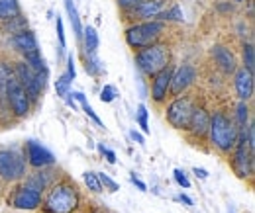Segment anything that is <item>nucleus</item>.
I'll list each match as a JSON object with an SVG mask.
<instances>
[{
    "label": "nucleus",
    "mask_w": 255,
    "mask_h": 213,
    "mask_svg": "<svg viewBox=\"0 0 255 213\" xmlns=\"http://www.w3.org/2000/svg\"><path fill=\"white\" fill-rule=\"evenodd\" d=\"M208 133H210L212 143L222 152H230L238 143V127L234 125L230 118H226L220 112L210 118Z\"/></svg>",
    "instance_id": "1"
},
{
    "label": "nucleus",
    "mask_w": 255,
    "mask_h": 213,
    "mask_svg": "<svg viewBox=\"0 0 255 213\" xmlns=\"http://www.w3.org/2000/svg\"><path fill=\"white\" fill-rule=\"evenodd\" d=\"M169 47L167 45H159V43H153L149 47H143L141 51H137L135 55V65L137 69L147 74V76H153L157 74L159 71H163L165 67H169Z\"/></svg>",
    "instance_id": "2"
},
{
    "label": "nucleus",
    "mask_w": 255,
    "mask_h": 213,
    "mask_svg": "<svg viewBox=\"0 0 255 213\" xmlns=\"http://www.w3.org/2000/svg\"><path fill=\"white\" fill-rule=\"evenodd\" d=\"M79 206V194L75 186L57 184L49 190L45 198V212L49 213H73Z\"/></svg>",
    "instance_id": "3"
},
{
    "label": "nucleus",
    "mask_w": 255,
    "mask_h": 213,
    "mask_svg": "<svg viewBox=\"0 0 255 213\" xmlns=\"http://www.w3.org/2000/svg\"><path fill=\"white\" fill-rule=\"evenodd\" d=\"M165 30L163 22L159 20H151V22H141L135 26H129L126 30V41L128 45L135 47V49H143L153 45L161 37V33Z\"/></svg>",
    "instance_id": "4"
},
{
    "label": "nucleus",
    "mask_w": 255,
    "mask_h": 213,
    "mask_svg": "<svg viewBox=\"0 0 255 213\" xmlns=\"http://www.w3.org/2000/svg\"><path fill=\"white\" fill-rule=\"evenodd\" d=\"M14 74L18 76V80L22 82V86L28 92V98L30 100H37L41 90L45 88L47 84V71H41V72H35L28 63H18L16 69H14Z\"/></svg>",
    "instance_id": "5"
},
{
    "label": "nucleus",
    "mask_w": 255,
    "mask_h": 213,
    "mask_svg": "<svg viewBox=\"0 0 255 213\" xmlns=\"http://www.w3.org/2000/svg\"><path fill=\"white\" fill-rule=\"evenodd\" d=\"M248 129V127H246ZM246 129L238 131V143H236V152H234V170L238 172L240 178H248L254 172V151L248 145Z\"/></svg>",
    "instance_id": "6"
},
{
    "label": "nucleus",
    "mask_w": 255,
    "mask_h": 213,
    "mask_svg": "<svg viewBox=\"0 0 255 213\" xmlns=\"http://www.w3.org/2000/svg\"><path fill=\"white\" fill-rule=\"evenodd\" d=\"M6 100H8V104H10V108H12V112L16 114V116H28V112H30V98H28V92L26 88L22 86V82L18 80V76L14 74V71H12V74L8 76V84H6Z\"/></svg>",
    "instance_id": "7"
},
{
    "label": "nucleus",
    "mask_w": 255,
    "mask_h": 213,
    "mask_svg": "<svg viewBox=\"0 0 255 213\" xmlns=\"http://www.w3.org/2000/svg\"><path fill=\"white\" fill-rule=\"evenodd\" d=\"M24 174H26L24 156L14 149H2L0 151V176L12 182V180H20Z\"/></svg>",
    "instance_id": "8"
},
{
    "label": "nucleus",
    "mask_w": 255,
    "mask_h": 213,
    "mask_svg": "<svg viewBox=\"0 0 255 213\" xmlns=\"http://www.w3.org/2000/svg\"><path fill=\"white\" fill-rule=\"evenodd\" d=\"M192 110H194V106L189 98H185V96L177 98L167 106V120L177 129H189Z\"/></svg>",
    "instance_id": "9"
},
{
    "label": "nucleus",
    "mask_w": 255,
    "mask_h": 213,
    "mask_svg": "<svg viewBox=\"0 0 255 213\" xmlns=\"http://www.w3.org/2000/svg\"><path fill=\"white\" fill-rule=\"evenodd\" d=\"M196 80V71L191 65H181L179 69H175L171 72V84L169 90L173 94H181L183 90H187L192 82Z\"/></svg>",
    "instance_id": "10"
},
{
    "label": "nucleus",
    "mask_w": 255,
    "mask_h": 213,
    "mask_svg": "<svg viewBox=\"0 0 255 213\" xmlns=\"http://www.w3.org/2000/svg\"><path fill=\"white\" fill-rule=\"evenodd\" d=\"M39 204H41V192L33 190L30 186L18 188L12 196V206L18 208V210H28L30 212V210L39 208Z\"/></svg>",
    "instance_id": "11"
},
{
    "label": "nucleus",
    "mask_w": 255,
    "mask_h": 213,
    "mask_svg": "<svg viewBox=\"0 0 255 213\" xmlns=\"http://www.w3.org/2000/svg\"><path fill=\"white\" fill-rule=\"evenodd\" d=\"M26 154H28V162L35 166V168H43L55 162V156L47 151L43 145L35 143V141H28L26 143Z\"/></svg>",
    "instance_id": "12"
},
{
    "label": "nucleus",
    "mask_w": 255,
    "mask_h": 213,
    "mask_svg": "<svg viewBox=\"0 0 255 213\" xmlns=\"http://www.w3.org/2000/svg\"><path fill=\"white\" fill-rule=\"evenodd\" d=\"M234 72H236V92H238V98L242 102H248L254 96V72L248 71L246 67L236 69Z\"/></svg>",
    "instance_id": "13"
},
{
    "label": "nucleus",
    "mask_w": 255,
    "mask_h": 213,
    "mask_svg": "<svg viewBox=\"0 0 255 213\" xmlns=\"http://www.w3.org/2000/svg\"><path fill=\"white\" fill-rule=\"evenodd\" d=\"M171 67H165L157 74H153V84H151V96L155 102H163L167 92H169V84H171Z\"/></svg>",
    "instance_id": "14"
},
{
    "label": "nucleus",
    "mask_w": 255,
    "mask_h": 213,
    "mask_svg": "<svg viewBox=\"0 0 255 213\" xmlns=\"http://www.w3.org/2000/svg\"><path fill=\"white\" fill-rule=\"evenodd\" d=\"M12 45H14L22 55H30V53H37V51H39L35 35L28 30H22V31H18V33H14Z\"/></svg>",
    "instance_id": "15"
},
{
    "label": "nucleus",
    "mask_w": 255,
    "mask_h": 213,
    "mask_svg": "<svg viewBox=\"0 0 255 213\" xmlns=\"http://www.w3.org/2000/svg\"><path fill=\"white\" fill-rule=\"evenodd\" d=\"M212 57H214V61L220 65V69H222L224 72H234L238 67H236V57H234V53L228 49V47H224V45H214L212 47Z\"/></svg>",
    "instance_id": "16"
},
{
    "label": "nucleus",
    "mask_w": 255,
    "mask_h": 213,
    "mask_svg": "<svg viewBox=\"0 0 255 213\" xmlns=\"http://www.w3.org/2000/svg\"><path fill=\"white\" fill-rule=\"evenodd\" d=\"M163 8H165V0H141L131 10L139 18H157L159 12H163Z\"/></svg>",
    "instance_id": "17"
},
{
    "label": "nucleus",
    "mask_w": 255,
    "mask_h": 213,
    "mask_svg": "<svg viewBox=\"0 0 255 213\" xmlns=\"http://www.w3.org/2000/svg\"><path fill=\"white\" fill-rule=\"evenodd\" d=\"M208 127H210V116L206 114V110L202 108H194L191 116V123H189V129H191L194 135H204L208 133Z\"/></svg>",
    "instance_id": "18"
},
{
    "label": "nucleus",
    "mask_w": 255,
    "mask_h": 213,
    "mask_svg": "<svg viewBox=\"0 0 255 213\" xmlns=\"http://www.w3.org/2000/svg\"><path fill=\"white\" fill-rule=\"evenodd\" d=\"M63 2H65V10L69 14V22L73 26V31H75L77 39H83V26H81V18H79V10H77L75 2L73 0H63Z\"/></svg>",
    "instance_id": "19"
},
{
    "label": "nucleus",
    "mask_w": 255,
    "mask_h": 213,
    "mask_svg": "<svg viewBox=\"0 0 255 213\" xmlns=\"http://www.w3.org/2000/svg\"><path fill=\"white\" fill-rule=\"evenodd\" d=\"M20 14L18 0H0V22H8Z\"/></svg>",
    "instance_id": "20"
},
{
    "label": "nucleus",
    "mask_w": 255,
    "mask_h": 213,
    "mask_svg": "<svg viewBox=\"0 0 255 213\" xmlns=\"http://www.w3.org/2000/svg\"><path fill=\"white\" fill-rule=\"evenodd\" d=\"M83 35H85V47H87V55H96V49H98V33L93 26H87L83 30Z\"/></svg>",
    "instance_id": "21"
},
{
    "label": "nucleus",
    "mask_w": 255,
    "mask_h": 213,
    "mask_svg": "<svg viewBox=\"0 0 255 213\" xmlns=\"http://www.w3.org/2000/svg\"><path fill=\"white\" fill-rule=\"evenodd\" d=\"M10 74H12V69L6 63H0V102H2V106L8 104V100H6V84H8V76Z\"/></svg>",
    "instance_id": "22"
},
{
    "label": "nucleus",
    "mask_w": 255,
    "mask_h": 213,
    "mask_svg": "<svg viewBox=\"0 0 255 213\" xmlns=\"http://www.w3.org/2000/svg\"><path fill=\"white\" fill-rule=\"evenodd\" d=\"M236 118H238V131H242V129H246L248 127V122H250V108H248V104L246 102H240L238 104V112H236Z\"/></svg>",
    "instance_id": "23"
},
{
    "label": "nucleus",
    "mask_w": 255,
    "mask_h": 213,
    "mask_svg": "<svg viewBox=\"0 0 255 213\" xmlns=\"http://www.w3.org/2000/svg\"><path fill=\"white\" fill-rule=\"evenodd\" d=\"M24 57H26V63L32 67L35 72L47 71V67H45V59L39 55V51H37V53H30V55H24Z\"/></svg>",
    "instance_id": "24"
},
{
    "label": "nucleus",
    "mask_w": 255,
    "mask_h": 213,
    "mask_svg": "<svg viewBox=\"0 0 255 213\" xmlns=\"http://www.w3.org/2000/svg\"><path fill=\"white\" fill-rule=\"evenodd\" d=\"M87 72H91L93 76H98V74L104 72V67H102V63H100V59L96 55H89L87 57Z\"/></svg>",
    "instance_id": "25"
},
{
    "label": "nucleus",
    "mask_w": 255,
    "mask_h": 213,
    "mask_svg": "<svg viewBox=\"0 0 255 213\" xmlns=\"http://www.w3.org/2000/svg\"><path fill=\"white\" fill-rule=\"evenodd\" d=\"M69 88H71V78H69V74L65 72V74H61V76L55 80V90H57V96H59V98H65V96L69 94Z\"/></svg>",
    "instance_id": "26"
},
{
    "label": "nucleus",
    "mask_w": 255,
    "mask_h": 213,
    "mask_svg": "<svg viewBox=\"0 0 255 213\" xmlns=\"http://www.w3.org/2000/svg\"><path fill=\"white\" fill-rule=\"evenodd\" d=\"M244 65H246V69L248 71H252L254 72L255 69V49L252 43H246L244 45Z\"/></svg>",
    "instance_id": "27"
},
{
    "label": "nucleus",
    "mask_w": 255,
    "mask_h": 213,
    "mask_svg": "<svg viewBox=\"0 0 255 213\" xmlns=\"http://www.w3.org/2000/svg\"><path fill=\"white\" fill-rule=\"evenodd\" d=\"M157 18H159V20H177V22H181V20H183V12H181V8L175 4V6H171L169 10L159 12Z\"/></svg>",
    "instance_id": "28"
},
{
    "label": "nucleus",
    "mask_w": 255,
    "mask_h": 213,
    "mask_svg": "<svg viewBox=\"0 0 255 213\" xmlns=\"http://www.w3.org/2000/svg\"><path fill=\"white\" fill-rule=\"evenodd\" d=\"M137 123L141 127L143 133H149V123H147V108L145 104H139L137 106Z\"/></svg>",
    "instance_id": "29"
},
{
    "label": "nucleus",
    "mask_w": 255,
    "mask_h": 213,
    "mask_svg": "<svg viewBox=\"0 0 255 213\" xmlns=\"http://www.w3.org/2000/svg\"><path fill=\"white\" fill-rule=\"evenodd\" d=\"M85 184L89 186V190H93V192H102V186H100V180H98V176H96V172H85Z\"/></svg>",
    "instance_id": "30"
},
{
    "label": "nucleus",
    "mask_w": 255,
    "mask_h": 213,
    "mask_svg": "<svg viewBox=\"0 0 255 213\" xmlns=\"http://www.w3.org/2000/svg\"><path fill=\"white\" fill-rule=\"evenodd\" d=\"M116 96H118V94H116V88H114L112 84H106V86L102 88V92H100V100H102L104 104H110Z\"/></svg>",
    "instance_id": "31"
},
{
    "label": "nucleus",
    "mask_w": 255,
    "mask_h": 213,
    "mask_svg": "<svg viewBox=\"0 0 255 213\" xmlns=\"http://www.w3.org/2000/svg\"><path fill=\"white\" fill-rule=\"evenodd\" d=\"M96 176H98V180H100V186H104V188H108L110 192H116L118 190V184L114 182L108 174H104V172H96Z\"/></svg>",
    "instance_id": "32"
},
{
    "label": "nucleus",
    "mask_w": 255,
    "mask_h": 213,
    "mask_svg": "<svg viewBox=\"0 0 255 213\" xmlns=\"http://www.w3.org/2000/svg\"><path fill=\"white\" fill-rule=\"evenodd\" d=\"M175 180H177V184L179 186H183L185 190H189L191 188V182H189V178H187V174H185V170H181V168H175Z\"/></svg>",
    "instance_id": "33"
},
{
    "label": "nucleus",
    "mask_w": 255,
    "mask_h": 213,
    "mask_svg": "<svg viewBox=\"0 0 255 213\" xmlns=\"http://www.w3.org/2000/svg\"><path fill=\"white\" fill-rule=\"evenodd\" d=\"M81 106H83V110H85V114H87V116H89V118H91V120H93V122H95L96 125H100V127H102V122H100V118L96 116V112H95V110L91 108V104H89V102L85 100V102H81Z\"/></svg>",
    "instance_id": "34"
},
{
    "label": "nucleus",
    "mask_w": 255,
    "mask_h": 213,
    "mask_svg": "<svg viewBox=\"0 0 255 213\" xmlns=\"http://www.w3.org/2000/svg\"><path fill=\"white\" fill-rule=\"evenodd\" d=\"M55 28H57L59 45H61V49H63L65 47V28H63V20H61V16H57V20H55Z\"/></svg>",
    "instance_id": "35"
},
{
    "label": "nucleus",
    "mask_w": 255,
    "mask_h": 213,
    "mask_svg": "<svg viewBox=\"0 0 255 213\" xmlns=\"http://www.w3.org/2000/svg\"><path fill=\"white\" fill-rule=\"evenodd\" d=\"M98 151H100L102 154H104V156H106V160H108L110 164H114V162H116V152H114V151L106 149L104 145H98Z\"/></svg>",
    "instance_id": "36"
},
{
    "label": "nucleus",
    "mask_w": 255,
    "mask_h": 213,
    "mask_svg": "<svg viewBox=\"0 0 255 213\" xmlns=\"http://www.w3.org/2000/svg\"><path fill=\"white\" fill-rule=\"evenodd\" d=\"M67 74H69V78H71V80H75V76H77V71H75V59H73V55H69V57H67Z\"/></svg>",
    "instance_id": "37"
},
{
    "label": "nucleus",
    "mask_w": 255,
    "mask_h": 213,
    "mask_svg": "<svg viewBox=\"0 0 255 213\" xmlns=\"http://www.w3.org/2000/svg\"><path fill=\"white\" fill-rule=\"evenodd\" d=\"M129 137H131V139H133V141H135L137 145H141V147L145 145V139H143V135H141L139 131H135V129H131V131H129Z\"/></svg>",
    "instance_id": "38"
},
{
    "label": "nucleus",
    "mask_w": 255,
    "mask_h": 213,
    "mask_svg": "<svg viewBox=\"0 0 255 213\" xmlns=\"http://www.w3.org/2000/svg\"><path fill=\"white\" fill-rule=\"evenodd\" d=\"M141 0H118V4L122 6V8H126V10H131L133 6H137Z\"/></svg>",
    "instance_id": "39"
},
{
    "label": "nucleus",
    "mask_w": 255,
    "mask_h": 213,
    "mask_svg": "<svg viewBox=\"0 0 255 213\" xmlns=\"http://www.w3.org/2000/svg\"><path fill=\"white\" fill-rule=\"evenodd\" d=\"M129 180H131V184H133V186H137L141 192H147V186H145V182H141V180H139L135 174H131V176H129Z\"/></svg>",
    "instance_id": "40"
},
{
    "label": "nucleus",
    "mask_w": 255,
    "mask_h": 213,
    "mask_svg": "<svg viewBox=\"0 0 255 213\" xmlns=\"http://www.w3.org/2000/svg\"><path fill=\"white\" fill-rule=\"evenodd\" d=\"M192 172H194V176L200 178V180H206V178H208V172H206L204 168H198V166H196V168H192Z\"/></svg>",
    "instance_id": "41"
},
{
    "label": "nucleus",
    "mask_w": 255,
    "mask_h": 213,
    "mask_svg": "<svg viewBox=\"0 0 255 213\" xmlns=\"http://www.w3.org/2000/svg\"><path fill=\"white\" fill-rule=\"evenodd\" d=\"M177 200L179 202H183L185 206H192V200L189 198V196H185V194H181V196H177Z\"/></svg>",
    "instance_id": "42"
},
{
    "label": "nucleus",
    "mask_w": 255,
    "mask_h": 213,
    "mask_svg": "<svg viewBox=\"0 0 255 213\" xmlns=\"http://www.w3.org/2000/svg\"><path fill=\"white\" fill-rule=\"evenodd\" d=\"M71 96H73V100H79V102H85V100H87V98H85V94H83V92H73V94H71Z\"/></svg>",
    "instance_id": "43"
},
{
    "label": "nucleus",
    "mask_w": 255,
    "mask_h": 213,
    "mask_svg": "<svg viewBox=\"0 0 255 213\" xmlns=\"http://www.w3.org/2000/svg\"><path fill=\"white\" fill-rule=\"evenodd\" d=\"M238 2H242V0H238Z\"/></svg>",
    "instance_id": "44"
}]
</instances>
